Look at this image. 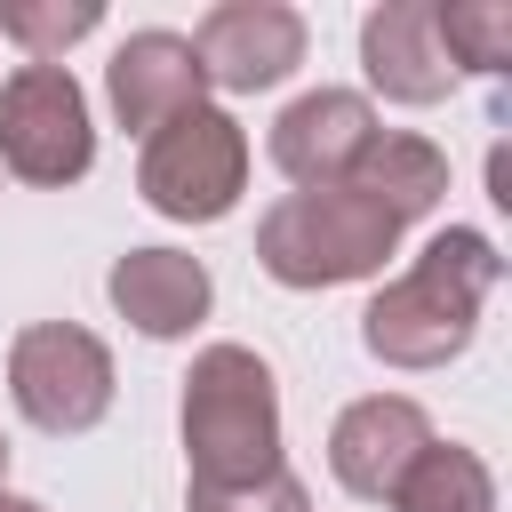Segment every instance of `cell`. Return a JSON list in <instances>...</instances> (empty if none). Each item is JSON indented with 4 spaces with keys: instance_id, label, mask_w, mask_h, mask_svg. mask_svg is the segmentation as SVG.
I'll use <instances>...</instances> for the list:
<instances>
[{
    "instance_id": "9c48e42d",
    "label": "cell",
    "mask_w": 512,
    "mask_h": 512,
    "mask_svg": "<svg viewBox=\"0 0 512 512\" xmlns=\"http://www.w3.org/2000/svg\"><path fill=\"white\" fill-rule=\"evenodd\" d=\"M368 144H376V112H368V96H352V88H312V96H296V104L272 120V168H280L296 192L352 184V168H360Z\"/></svg>"
},
{
    "instance_id": "5b68a950",
    "label": "cell",
    "mask_w": 512,
    "mask_h": 512,
    "mask_svg": "<svg viewBox=\"0 0 512 512\" xmlns=\"http://www.w3.org/2000/svg\"><path fill=\"white\" fill-rule=\"evenodd\" d=\"M0 168L16 184H80L96 168V120L64 64H16L0 80Z\"/></svg>"
},
{
    "instance_id": "5bb4252c",
    "label": "cell",
    "mask_w": 512,
    "mask_h": 512,
    "mask_svg": "<svg viewBox=\"0 0 512 512\" xmlns=\"http://www.w3.org/2000/svg\"><path fill=\"white\" fill-rule=\"evenodd\" d=\"M392 512H496V480H488V464L472 448L432 440L408 464V480L392 488Z\"/></svg>"
},
{
    "instance_id": "2e32d148",
    "label": "cell",
    "mask_w": 512,
    "mask_h": 512,
    "mask_svg": "<svg viewBox=\"0 0 512 512\" xmlns=\"http://www.w3.org/2000/svg\"><path fill=\"white\" fill-rule=\"evenodd\" d=\"M104 24L96 0H0V32L32 56V64H56L72 40H88Z\"/></svg>"
},
{
    "instance_id": "52a82bcc",
    "label": "cell",
    "mask_w": 512,
    "mask_h": 512,
    "mask_svg": "<svg viewBox=\"0 0 512 512\" xmlns=\"http://www.w3.org/2000/svg\"><path fill=\"white\" fill-rule=\"evenodd\" d=\"M304 16L288 0H216L192 32V56H200V80L208 88H232V96H256V88H280L296 64H304Z\"/></svg>"
},
{
    "instance_id": "4fadbf2b",
    "label": "cell",
    "mask_w": 512,
    "mask_h": 512,
    "mask_svg": "<svg viewBox=\"0 0 512 512\" xmlns=\"http://www.w3.org/2000/svg\"><path fill=\"white\" fill-rule=\"evenodd\" d=\"M352 184H360V192H376V200H384L400 224H416V216H432V208L448 200V152H440L432 136L376 128V144L360 152Z\"/></svg>"
},
{
    "instance_id": "30bf717a",
    "label": "cell",
    "mask_w": 512,
    "mask_h": 512,
    "mask_svg": "<svg viewBox=\"0 0 512 512\" xmlns=\"http://www.w3.org/2000/svg\"><path fill=\"white\" fill-rule=\"evenodd\" d=\"M104 96H112V120L128 136H152L184 112L208 104V80H200V56L184 32H128L104 64Z\"/></svg>"
},
{
    "instance_id": "d6986e66",
    "label": "cell",
    "mask_w": 512,
    "mask_h": 512,
    "mask_svg": "<svg viewBox=\"0 0 512 512\" xmlns=\"http://www.w3.org/2000/svg\"><path fill=\"white\" fill-rule=\"evenodd\" d=\"M0 480H8V440H0Z\"/></svg>"
},
{
    "instance_id": "277c9868",
    "label": "cell",
    "mask_w": 512,
    "mask_h": 512,
    "mask_svg": "<svg viewBox=\"0 0 512 512\" xmlns=\"http://www.w3.org/2000/svg\"><path fill=\"white\" fill-rule=\"evenodd\" d=\"M240 184H248V136H240L232 112L200 104V112H184V120H168V128L144 136L136 192L168 224H216V216H232Z\"/></svg>"
},
{
    "instance_id": "ba28073f",
    "label": "cell",
    "mask_w": 512,
    "mask_h": 512,
    "mask_svg": "<svg viewBox=\"0 0 512 512\" xmlns=\"http://www.w3.org/2000/svg\"><path fill=\"white\" fill-rule=\"evenodd\" d=\"M432 448V416L408 392H368L336 416L328 432V472L360 496V504H392V488L408 480V464Z\"/></svg>"
},
{
    "instance_id": "7a4b0ae2",
    "label": "cell",
    "mask_w": 512,
    "mask_h": 512,
    "mask_svg": "<svg viewBox=\"0 0 512 512\" xmlns=\"http://www.w3.org/2000/svg\"><path fill=\"white\" fill-rule=\"evenodd\" d=\"M280 472V384L248 344H208L184 376V488L224 496Z\"/></svg>"
},
{
    "instance_id": "8fae6325",
    "label": "cell",
    "mask_w": 512,
    "mask_h": 512,
    "mask_svg": "<svg viewBox=\"0 0 512 512\" xmlns=\"http://www.w3.org/2000/svg\"><path fill=\"white\" fill-rule=\"evenodd\" d=\"M104 296H112V312H120L136 336L168 344V336H192V328L208 320L216 280H208V264L184 256V248H128V256L112 264Z\"/></svg>"
},
{
    "instance_id": "9a60e30c",
    "label": "cell",
    "mask_w": 512,
    "mask_h": 512,
    "mask_svg": "<svg viewBox=\"0 0 512 512\" xmlns=\"http://www.w3.org/2000/svg\"><path fill=\"white\" fill-rule=\"evenodd\" d=\"M432 40L448 72H504L512 64V8L504 0H432Z\"/></svg>"
},
{
    "instance_id": "e0dca14e",
    "label": "cell",
    "mask_w": 512,
    "mask_h": 512,
    "mask_svg": "<svg viewBox=\"0 0 512 512\" xmlns=\"http://www.w3.org/2000/svg\"><path fill=\"white\" fill-rule=\"evenodd\" d=\"M184 512H312V496H304V480L280 464V472L256 480V488H224V496H192V488H184Z\"/></svg>"
},
{
    "instance_id": "ac0fdd59",
    "label": "cell",
    "mask_w": 512,
    "mask_h": 512,
    "mask_svg": "<svg viewBox=\"0 0 512 512\" xmlns=\"http://www.w3.org/2000/svg\"><path fill=\"white\" fill-rule=\"evenodd\" d=\"M0 512H48V504H32V496H8V488H0Z\"/></svg>"
},
{
    "instance_id": "3957f363",
    "label": "cell",
    "mask_w": 512,
    "mask_h": 512,
    "mask_svg": "<svg viewBox=\"0 0 512 512\" xmlns=\"http://www.w3.org/2000/svg\"><path fill=\"white\" fill-rule=\"evenodd\" d=\"M400 216L360 192V184H328V192H288L264 208L256 224V264L280 280V288H344V280H368L384 272V256L400 248Z\"/></svg>"
},
{
    "instance_id": "6da1fadb",
    "label": "cell",
    "mask_w": 512,
    "mask_h": 512,
    "mask_svg": "<svg viewBox=\"0 0 512 512\" xmlns=\"http://www.w3.org/2000/svg\"><path fill=\"white\" fill-rule=\"evenodd\" d=\"M496 280H504L496 240L472 232V224H448V232L424 240V256H416L392 288L368 296L360 344H368L384 368H448V360L472 344L480 304H488Z\"/></svg>"
},
{
    "instance_id": "8992f818",
    "label": "cell",
    "mask_w": 512,
    "mask_h": 512,
    "mask_svg": "<svg viewBox=\"0 0 512 512\" xmlns=\"http://www.w3.org/2000/svg\"><path fill=\"white\" fill-rule=\"evenodd\" d=\"M8 392H16L24 424H40L56 440L96 432L112 408V352L80 320H32L8 344Z\"/></svg>"
},
{
    "instance_id": "7c38bea8",
    "label": "cell",
    "mask_w": 512,
    "mask_h": 512,
    "mask_svg": "<svg viewBox=\"0 0 512 512\" xmlns=\"http://www.w3.org/2000/svg\"><path fill=\"white\" fill-rule=\"evenodd\" d=\"M360 72L392 104H440L456 88L440 40H432V0H384L360 16Z\"/></svg>"
}]
</instances>
